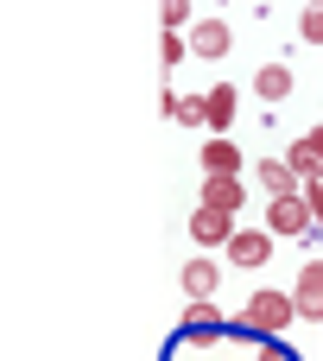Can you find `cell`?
Here are the masks:
<instances>
[{"label":"cell","instance_id":"obj_2","mask_svg":"<svg viewBox=\"0 0 323 361\" xmlns=\"http://www.w3.org/2000/svg\"><path fill=\"white\" fill-rule=\"evenodd\" d=\"M267 228H273L279 241H311V235H317L311 197H305V190H298V197H267Z\"/></svg>","mask_w":323,"mask_h":361},{"label":"cell","instance_id":"obj_4","mask_svg":"<svg viewBox=\"0 0 323 361\" xmlns=\"http://www.w3.org/2000/svg\"><path fill=\"white\" fill-rule=\"evenodd\" d=\"M273 241H279V235H273L267 222H260V228H235V235H228V267H248V273L267 267V260H273Z\"/></svg>","mask_w":323,"mask_h":361},{"label":"cell","instance_id":"obj_8","mask_svg":"<svg viewBox=\"0 0 323 361\" xmlns=\"http://www.w3.org/2000/svg\"><path fill=\"white\" fill-rule=\"evenodd\" d=\"M197 159H203V178H241V146L228 133H209V146Z\"/></svg>","mask_w":323,"mask_h":361},{"label":"cell","instance_id":"obj_16","mask_svg":"<svg viewBox=\"0 0 323 361\" xmlns=\"http://www.w3.org/2000/svg\"><path fill=\"white\" fill-rule=\"evenodd\" d=\"M298 38H305V44H323V0H311V6L298 13Z\"/></svg>","mask_w":323,"mask_h":361},{"label":"cell","instance_id":"obj_13","mask_svg":"<svg viewBox=\"0 0 323 361\" xmlns=\"http://www.w3.org/2000/svg\"><path fill=\"white\" fill-rule=\"evenodd\" d=\"M286 159H292V171H298L305 184H317V178H323V152L311 146V133H298V140L286 146Z\"/></svg>","mask_w":323,"mask_h":361},{"label":"cell","instance_id":"obj_19","mask_svg":"<svg viewBox=\"0 0 323 361\" xmlns=\"http://www.w3.org/2000/svg\"><path fill=\"white\" fill-rule=\"evenodd\" d=\"M305 197H311V209H317V228H323V178H317V184H305Z\"/></svg>","mask_w":323,"mask_h":361},{"label":"cell","instance_id":"obj_15","mask_svg":"<svg viewBox=\"0 0 323 361\" xmlns=\"http://www.w3.org/2000/svg\"><path fill=\"white\" fill-rule=\"evenodd\" d=\"M165 121H178V127H203V95H178V89H165Z\"/></svg>","mask_w":323,"mask_h":361},{"label":"cell","instance_id":"obj_10","mask_svg":"<svg viewBox=\"0 0 323 361\" xmlns=\"http://www.w3.org/2000/svg\"><path fill=\"white\" fill-rule=\"evenodd\" d=\"M222 286V260H184V298H209Z\"/></svg>","mask_w":323,"mask_h":361},{"label":"cell","instance_id":"obj_9","mask_svg":"<svg viewBox=\"0 0 323 361\" xmlns=\"http://www.w3.org/2000/svg\"><path fill=\"white\" fill-rule=\"evenodd\" d=\"M254 178H260V190H267V197H298V190H305V178L292 171V159H260V165H254Z\"/></svg>","mask_w":323,"mask_h":361},{"label":"cell","instance_id":"obj_20","mask_svg":"<svg viewBox=\"0 0 323 361\" xmlns=\"http://www.w3.org/2000/svg\"><path fill=\"white\" fill-rule=\"evenodd\" d=\"M311 146H317V152H323V127H311Z\"/></svg>","mask_w":323,"mask_h":361},{"label":"cell","instance_id":"obj_3","mask_svg":"<svg viewBox=\"0 0 323 361\" xmlns=\"http://www.w3.org/2000/svg\"><path fill=\"white\" fill-rule=\"evenodd\" d=\"M235 228H241L235 209H216V203H197V209H190V241H197V247H228Z\"/></svg>","mask_w":323,"mask_h":361},{"label":"cell","instance_id":"obj_18","mask_svg":"<svg viewBox=\"0 0 323 361\" xmlns=\"http://www.w3.org/2000/svg\"><path fill=\"white\" fill-rule=\"evenodd\" d=\"M159 57H165V63H184V57H190V38L165 32V38H159Z\"/></svg>","mask_w":323,"mask_h":361},{"label":"cell","instance_id":"obj_5","mask_svg":"<svg viewBox=\"0 0 323 361\" xmlns=\"http://www.w3.org/2000/svg\"><path fill=\"white\" fill-rule=\"evenodd\" d=\"M190 57H203V63H216V57H228V44H235V32H228V19H190Z\"/></svg>","mask_w":323,"mask_h":361},{"label":"cell","instance_id":"obj_1","mask_svg":"<svg viewBox=\"0 0 323 361\" xmlns=\"http://www.w3.org/2000/svg\"><path fill=\"white\" fill-rule=\"evenodd\" d=\"M235 324H248L254 336H286V330L298 324V298H292V292H254Z\"/></svg>","mask_w":323,"mask_h":361},{"label":"cell","instance_id":"obj_7","mask_svg":"<svg viewBox=\"0 0 323 361\" xmlns=\"http://www.w3.org/2000/svg\"><path fill=\"white\" fill-rule=\"evenodd\" d=\"M235 108H241L235 82H216V89H203V127H209V133H228V127H235Z\"/></svg>","mask_w":323,"mask_h":361},{"label":"cell","instance_id":"obj_6","mask_svg":"<svg viewBox=\"0 0 323 361\" xmlns=\"http://www.w3.org/2000/svg\"><path fill=\"white\" fill-rule=\"evenodd\" d=\"M292 298H298V317H305V324H323V260H305V267H298Z\"/></svg>","mask_w":323,"mask_h":361},{"label":"cell","instance_id":"obj_12","mask_svg":"<svg viewBox=\"0 0 323 361\" xmlns=\"http://www.w3.org/2000/svg\"><path fill=\"white\" fill-rule=\"evenodd\" d=\"M203 203H216V209H235V216H241L248 184H241V178H203Z\"/></svg>","mask_w":323,"mask_h":361},{"label":"cell","instance_id":"obj_14","mask_svg":"<svg viewBox=\"0 0 323 361\" xmlns=\"http://www.w3.org/2000/svg\"><path fill=\"white\" fill-rule=\"evenodd\" d=\"M254 95H260V102H286V95H292V70H286V63H260Z\"/></svg>","mask_w":323,"mask_h":361},{"label":"cell","instance_id":"obj_17","mask_svg":"<svg viewBox=\"0 0 323 361\" xmlns=\"http://www.w3.org/2000/svg\"><path fill=\"white\" fill-rule=\"evenodd\" d=\"M159 25L165 32H184L190 25V0H159Z\"/></svg>","mask_w":323,"mask_h":361},{"label":"cell","instance_id":"obj_11","mask_svg":"<svg viewBox=\"0 0 323 361\" xmlns=\"http://www.w3.org/2000/svg\"><path fill=\"white\" fill-rule=\"evenodd\" d=\"M184 330H197V336H222V330H228V311H222V305H209V298H190Z\"/></svg>","mask_w":323,"mask_h":361}]
</instances>
